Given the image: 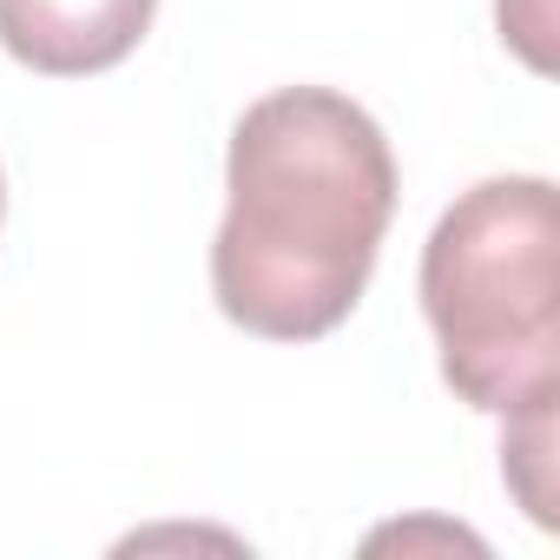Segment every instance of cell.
Returning <instances> with one entry per match:
<instances>
[{"label":"cell","instance_id":"1","mask_svg":"<svg viewBox=\"0 0 560 560\" xmlns=\"http://www.w3.org/2000/svg\"><path fill=\"white\" fill-rule=\"evenodd\" d=\"M224 191L231 205L211 237L218 311L270 343L330 337L363 304L396 218L383 126L330 86L264 93L231 132Z\"/></svg>","mask_w":560,"mask_h":560},{"label":"cell","instance_id":"2","mask_svg":"<svg viewBox=\"0 0 560 560\" xmlns=\"http://www.w3.org/2000/svg\"><path fill=\"white\" fill-rule=\"evenodd\" d=\"M422 311L448 389L481 416L560 396V205L547 178L462 191L422 244Z\"/></svg>","mask_w":560,"mask_h":560},{"label":"cell","instance_id":"3","mask_svg":"<svg viewBox=\"0 0 560 560\" xmlns=\"http://www.w3.org/2000/svg\"><path fill=\"white\" fill-rule=\"evenodd\" d=\"M159 0H0V47L27 73L86 80L139 54Z\"/></svg>","mask_w":560,"mask_h":560},{"label":"cell","instance_id":"4","mask_svg":"<svg viewBox=\"0 0 560 560\" xmlns=\"http://www.w3.org/2000/svg\"><path fill=\"white\" fill-rule=\"evenodd\" d=\"M0 218H8V178H0Z\"/></svg>","mask_w":560,"mask_h":560}]
</instances>
